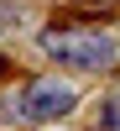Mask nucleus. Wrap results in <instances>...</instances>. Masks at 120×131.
<instances>
[{
  "mask_svg": "<svg viewBox=\"0 0 120 131\" xmlns=\"http://www.w3.org/2000/svg\"><path fill=\"white\" fill-rule=\"evenodd\" d=\"M37 47L52 63L78 73H115L120 68V31H99V26H42Z\"/></svg>",
  "mask_w": 120,
  "mask_h": 131,
  "instance_id": "1",
  "label": "nucleus"
},
{
  "mask_svg": "<svg viewBox=\"0 0 120 131\" xmlns=\"http://www.w3.org/2000/svg\"><path fill=\"white\" fill-rule=\"evenodd\" d=\"M78 105V89L68 79H31L16 89V100L0 105V121H26V126H47V121H63V115Z\"/></svg>",
  "mask_w": 120,
  "mask_h": 131,
  "instance_id": "2",
  "label": "nucleus"
},
{
  "mask_svg": "<svg viewBox=\"0 0 120 131\" xmlns=\"http://www.w3.org/2000/svg\"><path fill=\"white\" fill-rule=\"evenodd\" d=\"M26 21H31V0H0V42L26 31Z\"/></svg>",
  "mask_w": 120,
  "mask_h": 131,
  "instance_id": "3",
  "label": "nucleus"
},
{
  "mask_svg": "<svg viewBox=\"0 0 120 131\" xmlns=\"http://www.w3.org/2000/svg\"><path fill=\"white\" fill-rule=\"evenodd\" d=\"M99 126H104V131H120V84L110 89V100H104V115H99Z\"/></svg>",
  "mask_w": 120,
  "mask_h": 131,
  "instance_id": "4",
  "label": "nucleus"
},
{
  "mask_svg": "<svg viewBox=\"0 0 120 131\" xmlns=\"http://www.w3.org/2000/svg\"><path fill=\"white\" fill-rule=\"evenodd\" d=\"M73 10H84V16H110V10H120V0H73Z\"/></svg>",
  "mask_w": 120,
  "mask_h": 131,
  "instance_id": "5",
  "label": "nucleus"
},
{
  "mask_svg": "<svg viewBox=\"0 0 120 131\" xmlns=\"http://www.w3.org/2000/svg\"><path fill=\"white\" fill-rule=\"evenodd\" d=\"M5 68H10V63H5V58H0V79H5Z\"/></svg>",
  "mask_w": 120,
  "mask_h": 131,
  "instance_id": "6",
  "label": "nucleus"
}]
</instances>
